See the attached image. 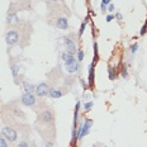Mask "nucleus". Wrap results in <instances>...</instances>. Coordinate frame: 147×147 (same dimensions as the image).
I'll return each mask as SVG.
<instances>
[{"label":"nucleus","instance_id":"obj_26","mask_svg":"<svg viewBox=\"0 0 147 147\" xmlns=\"http://www.w3.org/2000/svg\"><path fill=\"white\" fill-rule=\"evenodd\" d=\"M122 78H127V69L123 67V70H122Z\"/></svg>","mask_w":147,"mask_h":147},{"label":"nucleus","instance_id":"obj_30","mask_svg":"<svg viewBox=\"0 0 147 147\" xmlns=\"http://www.w3.org/2000/svg\"><path fill=\"white\" fill-rule=\"evenodd\" d=\"M80 81H81V85H82V86H84V88H86V86H88V82H86V81H84V80H82V79H81Z\"/></svg>","mask_w":147,"mask_h":147},{"label":"nucleus","instance_id":"obj_22","mask_svg":"<svg viewBox=\"0 0 147 147\" xmlns=\"http://www.w3.org/2000/svg\"><path fill=\"white\" fill-rule=\"evenodd\" d=\"M137 50H138V43H133V45L129 47V52H131V53H132V55L136 53Z\"/></svg>","mask_w":147,"mask_h":147},{"label":"nucleus","instance_id":"obj_1","mask_svg":"<svg viewBox=\"0 0 147 147\" xmlns=\"http://www.w3.org/2000/svg\"><path fill=\"white\" fill-rule=\"evenodd\" d=\"M33 33V28L29 23L20 22L19 24L7 29L5 33V42H7L8 47H15L19 46L22 48H26L29 46L30 42V34Z\"/></svg>","mask_w":147,"mask_h":147},{"label":"nucleus","instance_id":"obj_4","mask_svg":"<svg viewBox=\"0 0 147 147\" xmlns=\"http://www.w3.org/2000/svg\"><path fill=\"white\" fill-rule=\"evenodd\" d=\"M32 5V0H18L17 3H11L8 13H18L20 10H28Z\"/></svg>","mask_w":147,"mask_h":147},{"label":"nucleus","instance_id":"obj_12","mask_svg":"<svg viewBox=\"0 0 147 147\" xmlns=\"http://www.w3.org/2000/svg\"><path fill=\"white\" fill-rule=\"evenodd\" d=\"M22 86L24 89V91L26 93H29V94H36V86L32 84V82H29V81H26V80H22Z\"/></svg>","mask_w":147,"mask_h":147},{"label":"nucleus","instance_id":"obj_17","mask_svg":"<svg viewBox=\"0 0 147 147\" xmlns=\"http://www.w3.org/2000/svg\"><path fill=\"white\" fill-rule=\"evenodd\" d=\"M61 57H62L63 62H66V61L71 60L72 57H75V56H74V55H71V53H69L67 51H63V52H62V55H61Z\"/></svg>","mask_w":147,"mask_h":147},{"label":"nucleus","instance_id":"obj_11","mask_svg":"<svg viewBox=\"0 0 147 147\" xmlns=\"http://www.w3.org/2000/svg\"><path fill=\"white\" fill-rule=\"evenodd\" d=\"M20 22H22V20L18 18L17 13H8L7 14V26H8V28L17 26V24H19Z\"/></svg>","mask_w":147,"mask_h":147},{"label":"nucleus","instance_id":"obj_2","mask_svg":"<svg viewBox=\"0 0 147 147\" xmlns=\"http://www.w3.org/2000/svg\"><path fill=\"white\" fill-rule=\"evenodd\" d=\"M42 98H38L36 95V94H29V93H24L20 95L19 98V103L23 104V105L28 107V108H32L36 110V113L38 112V110H41L42 108H45L46 105H47V103L45 102V100H41Z\"/></svg>","mask_w":147,"mask_h":147},{"label":"nucleus","instance_id":"obj_16","mask_svg":"<svg viewBox=\"0 0 147 147\" xmlns=\"http://www.w3.org/2000/svg\"><path fill=\"white\" fill-rule=\"evenodd\" d=\"M88 20H89V18H85L84 19V22L81 23V26H80V29H79V33H78V37L80 38V37L82 36V33H84V30H85V27H86V24H88Z\"/></svg>","mask_w":147,"mask_h":147},{"label":"nucleus","instance_id":"obj_3","mask_svg":"<svg viewBox=\"0 0 147 147\" xmlns=\"http://www.w3.org/2000/svg\"><path fill=\"white\" fill-rule=\"evenodd\" d=\"M62 41H63V46H65V51H67L69 53L75 56L78 53V42H76L75 36H72V34L63 36Z\"/></svg>","mask_w":147,"mask_h":147},{"label":"nucleus","instance_id":"obj_27","mask_svg":"<svg viewBox=\"0 0 147 147\" xmlns=\"http://www.w3.org/2000/svg\"><path fill=\"white\" fill-rule=\"evenodd\" d=\"M108 10H109V13H112V11H114V5L110 3L109 4V7H108Z\"/></svg>","mask_w":147,"mask_h":147},{"label":"nucleus","instance_id":"obj_21","mask_svg":"<svg viewBox=\"0 0 147 147\" xmlns=\"http://www.w3.org/2000/svg\"><path fill=\"white\" fill-rule=\"evenodd\" d=\"M84 57H85L84 51H82V50H78V59H76V60H78L79 62H81V61L84 60Z\"/></svg>","mask_w":147,"mask_h":147},{"label":"nucleus","instance_id":"obj_9","mask_svg":"<svg viewBox=\"0 0 147 147\" xmlns=\"http://www.w3.org/2000/svg\"><path fill=\"white\" fill-rule=\"evenodd\" d=\"M67 91H69V88L65 86V85H63V86H60V88L52 86L50 89V94H48V96L52 98V99H59V98L65 95Z\"/></svg>","mask_w":147,"mask_h":147},{"label":"nucleus","instance_id":"obj_18","mask_svg":"<svg viewBox=\"0 0 147 147\" xmlns=\"http://www.w3.org/2000/svg\"><path fill=\"white\" fill-rule=\"evenodd\" d=\"M108 72H109V79H110V80H115V78H117V76H115V71L113 70L112 66L108 67Z\"/></svg>","mask_w":147,"mask_h":147},{"label":"nucleus","instance_id":"obj_19","mask_svg":"<svg viewBox=\"0 0 147 147\" xmlns=\"http://www.w3.org/2000/svg\"><path fill=\"white\" fill-rule=\"evenodd\" d=\"M17 147H30V145L27 140H22L17 143Z\"/></svg>","mask_w":147,"mask_h":147},{"label":"nucleus","instance_id":"obj_10","mask_svg":"<svg viewBox=\"0 0 147 147\" xmlns=\"http://www.w3.org/2000/svg\"><path fill=\"white\" fill-rule=\"evenodd\" d=\"M50 89L51 86L47 84V82H39L38 85L36 86V95L38 98H46L48 96V94H50Z\"/></svg>","mask_w":147,"mask_h":147},{"label":"nucleus","instance_id":"obj_7","mask_svg":"<svg viewBox=\"0 0 147 147\" xmlns=\"http://www.w3.org/2000/svg\"><path fill=\"white\" fill-rule=\"evenodd\" d=\"M91 125H93V121H91L90 118H86L84 122H82V124H80V127L78 128V140H81L84 136H86L89 133V129L91 128Z\"/></svg>","mask_w":147,"mask_h":147},{"label":"nucleus","instance_id":"obj_5","mask_svg":"<svg viewBox=\"0 0 147 147\" xmlns=\"http://www.w3.org/2000/svg\"><path fill=\"white\" fill-rule=\"evenodd\" d=\"M1 134L10 143H15L18 141V137H19V132H18L14 127H10V125H5V127H3L1 128Z\"/></svg>","mask_w":147,"mask_h":147},{"label":"nucleus","instance_id":"obj_15","mask_svg":"<svg viewBox=\"0 0 147 147\" xmlns=\"http://www.w3.org/2000/svg\"><path fill=\"white\" fill-rule=\"evenodd\" d=\"M0 147H10V142L0 133Z\"/></svg>","mask_w":147,"mask_h":147},{"label":"nucleus","instance_id":"obj_25","mask_svg":"<svg viewBox=\"0 0 147 147\" xmlns=\"http://www.w3.org/2000/svg\"><path fill=\"white\" fill-rule=\"evenodd\" d=\"M114 19V14H109V15H107V22H112V20Z\"/></svg>","mask_w":147,"mask_h":147},{"label":"nucleus","instance_id":"obj_23","mask_svg":"<svg viewBox=\"0 0 147 147\" xmlns=\"http://www.w3.org/2000/svg\"><path fill=\"white\" fill-rule=\"evenodd\" d=\"M93 105H94V103H93V102H88V103H85V104H84V109L88 112V110H90L91 108H93Z\"/></svg>","mask_w":147,"mask_h":147},{"label":"nucleus","instance_id":"obj_14","mask_svg":"<svg viewBox=\"0 0 147 147\" xmlns=\"http://www.w3.org/2000/svg\"><path fill=\"white\" fill-rule=\"evenodd\" d=\"M74 81H75V79H74V75H70V76H65L63 78V85L65 86H71V85L74 84Z\"/></svg>","mask_w":147,"mask_h":147},{"label":"nucleus","instance_id":"obj_8","mask_svg":"<svg viewBox=\"0 0 147 147\" xmlns=\"http://www.w3.org/2000/svg\"><path fill=\"white\" fill-rule=\"evenodd\" d=\"M65 69L70 75H74V74H76L79 71V69H80V62L76 60V57H72L71 60L65 62Z\"/></svg>","mask_w":147,"mask_h":147},{"label":"nucleus","instance_id":"obj_13","mask_svg":"<svg viewBox=\"0 0 147 147\" xmlns=\"http://www.w3.org/2000/svg\"><path fill=\"white\" fill-rule=\"evenodd\" d=\"M10 70H11V75H13V78L17 80L18 79V75H19V70H20V66L18 62H13L11 61L10 63Z\"/></svg>","mask_w":147,"mask_h":147},{"label":"nucleus","instance_id":"obj_28","mask_svg":"<svg viewBox=\"0 0 147 147\" xmlns=\"http://www.w3.org/2000/svg\"><path fill=\"white\" fill-rule=\"evenodd\" d=\"M115 18H117L118 20H122V19H123V15H122L121 13H117V14H115Z\"/></svg>","mask_w":147,"mask_h":147},{"label":"nucleus","instance_id":"obj_24","mask_svg":"<svg viewBox=\"0 0 147 147\" xmlns=\"http://www.w3.org/2000/svg\"><path fill=\"white\" fill-rule=\"evenodd\" d=\"M146 32H147V22L142 26V28H141V32H140V34L141 36H145L146 34Z\"/></svg>","mask_w":147,"mask_h":147},{"label":"nucleus","instance_id":"obj_29","mask_svg":"<svg viewBox=\"0 0 147 147\" xmlns=\"http://www.w3.org/2000/svg\"><path fill=\"white\" fill-rule=\"evenodd\" d=\"M60 0H48V5L50 4H55V3H59Z\"/></svg>","mask_w":147,"mask_h":147},{"label":"nucleus","instance_id":"obj_6","mask_svg":"<svg viewBox=\"0 0 147 147\" xmlns=\"http://www.w3.org/2000/svg\"><path fill=\"white\" fill-rule=\"evenodd\" d=\"M51 24H53L56 28H59L61 30H66L69 29V17L67 15H60V17L52 18L50 19Z\"/></svg>","mask_w":147,"mask_h":147},{"label":"nucleus","instance_id":"obj_20","mask_svg":"<svg viewBox=\"0 0 147 147\" xmlns=\"http://www.w3.org/2000/svg\"><path fill=\"white\" fill-rule=\"evenodd\" d=\"M110 4V0H102V11L105 13L107 11V7Z\"/></svg>","mask_w":147,"mask_h":147}]
</instances>
